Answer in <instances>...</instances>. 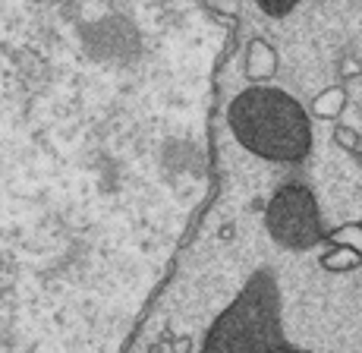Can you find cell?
Instances as JSON below:
<instances>
[{"mask_svg":"<svg viewBox=\"0 0 362 353\" xmlns=\"http://www.w3.org/2000/svg\"><path fill=\"white\" fill-rule=\"evenodd\" d=\"M233 139L255 158L299 164L312 151V117L290 92L274 86H249L227 105Z\"/></svg>","mask_w":362,"mask_h":353,"instance_id":"cell-1","label":"cell"},{"mask_svg":"<svg viewBox=\"0 0 362 353\" xmlns=\"http://www.w3.org/2000/svg\"><path fill=\"white\" fill-rule=\"evenodd\" d=\"M287 350L281 328V287L271 268H259L236 300L211 322L199 353H277Z\"/></svg>","mask_w":362,"mask_h":353,"instance_id":"cell-2","label":"cell"},{"mask_svg":"<svg viewBox=\"0 0 362 353\" xmlns=\"http://www.w3.org/2000/svg\"><path fill=\"white\" fill-rule=\"evenodd\" d=\"M264 231L277 246L296 249V253H305L328 237L318 199L305 183H287L271 196L264 209Z\"/></svg>","mask_w":362,"mask_h":353,"instance_id":"cell-3","label":"cell"},{"mask_svg":"<svg viewBox=\"0 0 362 353\" xmlns=\"http://www.w3.org/2000/svg\"><path fill=\"white\" fill-rule=\"evenodd\" d=\"M274 73H277L274 45H268L264 38H252L246 45V57H243V76L252 86H268V79H274Z\"/></svg>","mask_w":362,"mask_h":353,"instance_id":"cell-4","label":"cell"},{"mask_svg":"<svg viewBox=\"0 0 362 353\" xmlns=\"http://www.w3.org/2000/svg\"><path fill=\"white\" fill-rule=\"evenodd\" d=\"M346 108V88L344 86H328L312 98V114L318 120H337Z\"/></svg>","mask_w":362,"mask_h":353,"instance_id":"cell-5","label":"cell"},{"mask_svg":"<svg viewBox=\"0 0 362 353\" xmlns=\"http://www.w3.org/2000/svg\"><path fill=\"white\" fill-rule=\"evenodd\" d=\"M331 255H344V259H328V255L322 259V265H325V268H331V272H340V268H356V265H362L359 249L344 246V249H337V253H331Z\"/></svg>","mask_w":362,"mask_h":353,"instance_id":"cell-6","label":"cell"},{"mask_svg":"<svg viewBox=\"0 0 362 353\" xmlns=\"http://www.w3.org/2000/svg\"><path fill=\"white\" fill-rule=\"evenodd\" d=\"M334 142L344 145V149H346V151H353V155H362V139L356 136V129H350V127H337V129H334Z\"/></svg>","mask_w":362,"mask_h":353,"instance_id":"cell-7","label":"cell"},{"mask_svg":"<svg viewBox=\"0 0 362 353\" xmlns=\"http://www.w3.org/2000/svg\"><path fill=\"white\" fill-rule=\"evenodd\" d=\"M259 10L264 13V16L281 19V16H287V13H293V10H296V4H293V0H262Z\"/></svg>","mask_w":362,"mask_h":353,"instance_id":"cell-8","label":"cell"},{"mask_svg":"<svg viewBox=\"0 0 362 353\" xmlns=\"http://www.w3.org/2000/svg\"><path fill=\"white\" fill-rule=\"evenodd\" d=\"M170 344V353H189L192 350V337L189 335H180V337H173V341H167Z\"/></svg>","mask_w":362,"mask_h":353,"instance_id":"cell-9","label":"cell"}]
</instances>
